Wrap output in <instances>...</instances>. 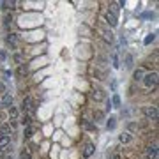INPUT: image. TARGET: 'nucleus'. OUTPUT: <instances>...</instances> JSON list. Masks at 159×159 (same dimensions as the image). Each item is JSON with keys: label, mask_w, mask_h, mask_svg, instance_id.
<instances>
[{"label": "nucleus", "mask_w": 159, "mask_h": 159, "mask_svg": "<svg viewBox=\"0 0 159 159\" xmlns=\"http://www.w3.org/2000/svg\"><path fill=\"white\" fill-rule=\"evenodd\" d=\"M142 83H143V87L145 89H154V87L157 85V73L156 71H152V73H145V76H143V80H142Z\"/></svg>", "instance_id": "nucleus-1"}, {"label": "nucleus", "mask_w": 159, "mask_h": 159, "mask_svg": "<svg viewBox=\"0 0 159 159\" xmlns=\"http://www.w3.org/2000/svg\"><path fill=\"white\" fill-rule=\"evenodd\" d=\"M143 115L147 117L148 120H157V106H154V104H147V106H143Z\"/></svg>", "instance_id": "nucleus-2"}, {"label": "nucleus", "mask_w": 159, "mask_h": 159, "mask_svg": "<svg viewBox=\"0 0 159 159\" xmlns=\"http://www.w3.org/2000/svg\"><path fill=\"white\" fill-rule=\"evenodd\" d=\"M21 106H23V111H25V113H29V115H32L35 111V104H34V101H32V97H30V96L23 97Z\"/></svg>", "instance_id": "nucleus-3"}, {"label": "nucleus", "mask_w": 159, "mask_h": 159, "mask_svg": "<svg viewBox=\"0 0 159 159\" xmlns=\"http://www.w3.org/2000/svg\"><path fill=\"white\" fill-rule=\"evenodd\" d=\"M104 21H106V25H108V27H111V29H115V27L119 25V18L115 16L113 12L106 11V14H104Z\"/></svg>", "instance_id": "nucleus-4"}, {"label": "nucleus", "mask_w": 159, "mask_h": 159, "mask_svg": "<svg viewBox=\"0 0 159 159\" xmlns=\"http://www.w3.org/2000/svg\"><path fill=\"white\" fill-rule=\"evenodd\" d=\"M94 152H96V147H94V143H92V142H87L85 145H83V152H81V156H83V159H89Z\"/></svg>", "instance_id": "nucleus-5"}, {"label": "nucleus", "mask_w": 159, "mask_h": 159, "mask_svg": "<svg viewBox=\"0 0 159 159\" xmlns=\"http://www.w3.org/2000/svg\"><path fill=\"white\" fill-rule=\"evenodd\" d=\"M0 134H2V136H11L12 125L9 124V122H2V124H0Z\"/></svg>", "instance_id": "nucleus-6"}, {"label": "nucleus", "mask_w": 159, "mask_h": 159, "mask_svg": "<svg viewBox=\"0 0 159 159\" xmlns=\"http://www.w3.org/2000/svg\"><path fill=\"white\" fill-rule=\"evenodd\" d=\"M147 159H159V152H157V145H148L147 147Z\"/></svg>", "instance_id": "nucleus-7"}, {"label": "nucleus", "mask_w": 159, "mask_h": 159, "mask_svg": "<svg viewBox=\"0 0 159 159\" xmlns=\"http://www.w3.org/2000/svg\"><path fill=\"white\" fill-rule=\"evenodd\" d=\"M12 101H14V99H12V96L9 94V92H6V94L2 96V99H0V104H2V106H6V108H11Z\"/></svg>", "instance_id": "nucleus-8"}, {"label": "nucleus", "mask_w": 159, "mask_h": 159, "mask_svg": "<svg viewBox=\"0 0 159 159\" xmlns=\"http://www.w3.org/2000/svg\"><path fill=\"white\" fill-rule=\"evenodd\" d=\"M90 96H92V99H96V101H104V99H106V94H104L102 89H94Z\"/></svg>", "instance_id": "nucleus-9"}, {"label": "nucleus", "mask_w": 159, "mask_h": 159, "mask_svg": "<svg viewBox=\"0 0 159 159\" xmlns=\"http://www.w3.org/2000/svg\"><path fill=\"white\" fill-rule=\"evenodd\" d=\"M101 34H102V37H104V41H108V43H113V41H115V35H113L111 30H108V29H104V27H102Z\"/></svg>", "instance_id": "nucleus-10"}, {"label": "nucleus", "mask_w": 159, "mask_h": 159, "mask_svg": "<svg viewBox=\"0 0 159 159\" xmlns=\"http://www.w3.org/2000/svg\"><path fill=\"white\" fill-rule=\"evenodd\" d=\"M143 76H145V69H143V67L134 69V73H133V80H134V81H142Z\"/></svg>", "instance_id": "nucleus-11"}, {"label": "nucleus", "mask_w": 159, "mask_h": 159, "mask_svg": "<svg viewBox=\"0 0 159 159\" xmlns=\"http://www.w3.org/2000/svg\"><path fill=\"white\" fill-rule=\"evenodd\" d=\"M11 145V136H2L0 134V148L4 150V148H7Z\"/></svg>", "instance_id": "nucleus-12"}, {"label": "nucleus", "mask_w": 159, "mask_h": 159, "mask_svg": "<svg viewBox=\"0 0 159 159\" xmlns=\"http://www.w3.org/2000/svg\"><path fill=\"white\" fill-rule=\"evenodd\" d=\"M131 140H133V136H131V133H122V134H120L119 136V142L120 143H131Z\"/></svg>", "instance_id": "nucleus-13"}, {"label": "nucleus", "mask_w": 159, "mask_h": 159, "mask_svg": "<svg viewBox=\"0 0 159 159\" xmlns=\"http://www.w3.org/2000/svg\"><path fill=\"white\" fill-rule=\"evenodd\" d=\"M30 122H32V115L25 113V115L21 117V124L25 125V127H29V125H30Z\"/></svg>", "instance_id": "nucleus-14"}, {"label": "nucleus", "mask_w": 159, "mask_h": 159, "mask_svg": "<svg viewBox=\"0 0 159 159\" xmlns=\"http://www.w3.org/2000/svg\"><path fill=\"white\" fill-rule=\"evenodd\" d=\"M16 34H7V37H6V41H7V44H11V46H14L16 44Z\"/></svg>", "instance_id": "nucleus-15"}, {"label": "nucleus", "mask_w": 159, "mask_h": 159, "mask_svg": "<svg viewBox=\"0 0 159 159\" xmlns=\"http://www.w3.org/2000/svg\"><path fill=\"white\" fill-rule=\"evenodd\" d=\"M9 110V117H11V120H16L18 119V110L14 108V106H11V108H7Z\"/></svg>", "instance_id": "nucleus-16"}, {"label": "nucleus", "mask_w": 159, "mask_h": 159, "mask_svg": "<svg viewBox=\"0 0 159 159\" xmlns=\"http://www.w3.org/2000/svg\"><path fill=\"white\" fill-rule=\"evenodd\" d=\"M94 119H97L96 122H101V120L104 119V113H102L101 110H96V111H94Z\"/></svg>", "instance_id": "nucleus-17"}, {"label": "nucleus", "mask_w": 159, "mask_h": 159, "mask_svg": "<svg viewBox=\"0 0 159 159\" xmlns=\"http://www.w3.org/2000/svg\"><path fill=\"white\" fill-rule=\"evenodd\" d=\"M20 159H32V156H30V150H27V148H23L21 154H20Z\"/></svg>", "instance_id": "nucleus-18"}, {"label": "nucleus", "mask_w": 159, "mask_h": 159, "mask_svg": "<svg viewBox=\"0 0 159 159\" xmlns=\"http://www.w3.org/2000/svg\"><path fill=\"white\" fill-rule=\"evenodd\" d=\"M115 117H110V120L108 122H106V127H108V129H115V125H117V122H115Z\"/></svg>", "instance_id": "nucleus-19"}, {"label": "nucleus", "mask_w": 159, "mask_h": 159, "mask_svg": "<svg viewBox=\"0 0 159 159\" xmlns=\"http://www.w3.org/2000/svg\"><path fill=\"white\" fill-rule=\"evenodd\" d=\"M7 92V85H6V81L4 80H0V94H6Z\"/></svg>", "instance_id": "nucleus-20"}, {"label": "nucleus", "mask_w": 159, "mask_h": 159, "mask_svg": "<svg viewBox=\"0 0 159 159\" xmlns=\"http://www.w3.org/2000/svg\"><path fill=\"white\" fill-rule=\"evenodd\" d=\"M125 67H133V57H131V55L125 57Z\"/></svg>", "instance_id": "nucleus-21"}, {"label": "nucleus", "mask_w": 159, "mask_h": 159, "mask_svg": "<svg viewBox=\"0 0 159 159\" xmlns=\"http://www.w3.org/2000/svg\"><path fill=\"white\" fill-rule=\"evenodd\" d=\"M119 106H120V97L113 96V108H119Z\"/></svg>", "instance_id": "nucleus-22"}, {"label": "nucleus", "mask_w": 159, "mask_h": 159, "mask_svg": "<svg viewBox=\"0 0 159 159\" xmlns=\"http://www.w3.org/2000/svg\"><path fill=\"white\" fill-rule=\"evenodd\" d=\"M30 136H32V125L25 127V138H30Z\"/></svg>", "instance_id": "nucleus-23"}, {"label": "nucleus", "mask_w": 159, "mask_h": 159, "mask_svg": "<svg viewBox=\"0 0 159 159\" xmlns=\"http://www.w3.org/2000/svg\"><path fill=\"white\" fill-rule=\"evenodd\" d=\"M108 159H122V156H120L119 152H111V154L108 156Z\"/></svg>", "instance_id": "nucleus-24"}, {"label": "nucleus", "mask_w": 159, "mask_h": 159, "mask_svg": "<svg viewBox=\"0 0 159 159\" xmlns=\"http://www.w3.org/2000/svg\"><path fill=\"white\" fill-rule=\"evenodd\" d=\"M83 127H85V129H96V125H92L90 122H87V120H83Z\"/></svg>", "instance_id": "nucleus-25"}, {"label": "nucleus", "mask_w": 159, "mask_h": 159, "mask_svg": "<svg viewBox=\"0 0 159 159\" xmlns=\"http://www.w3.org/2000/svg\"><path fill=\"white\" fill-rule=\"evenodd\" d=\"M113 67L119 69V58H117V57H113Z\"/></svg>", "instance_id": "nucleus-26"}, {"label": "nucleus", "mask_w": 159, "mask_h": 159, "mask_svg": "<svg viewBox=\"0 0 159 159\" xmlns=\"http://www.w3.org/2000/svg\"><path fill=\"white\" fill-rule=\"evenodd\" d=\"M110 110H111V102L106 99V111H110Z\"/></svg>", "instance_id": "nucleus-27"}, {"label": "nucleus", "mask_w": 159, "mask_h": 159, "mask_svg": "<svg viewBox=\"0 0 159 159\" xmlns=\"http://www.w3.org/2000/svg\"><path fill=\"white\" fill-rule=\"evenodd\" d=\"M4 58H6V51L0 50V60H4Z\"/></svg>", "instance_id": "nucleus-28"}, {"label": "nucleus", "mask_w": 159, "mask_h": 159, "mask_svg": "<svg viewBox=\"0 0 159 159\" xmlns=\"http://www.w3.org/2000/svg\"><path fill=\"white\" fill-rule=\"evenodd\" d=\"M4 157V150H2V148H0V159Z\"/></svg>", "instance_id": "nucleus-29"}, {"label": "nucleus", "mask_w": 159, "mask_h": 159, "mask_svg": "<svg viewBox=\"0 0 159 159\" xmlns=\"http://www.w3.org/2000/svg\"><path fill=\"white\" fill-rule=\"evenodd\" d=\"M0 106H2V104H0Z\"/></svg>", "instance_id": "nucleus-30"}]
</instances>
